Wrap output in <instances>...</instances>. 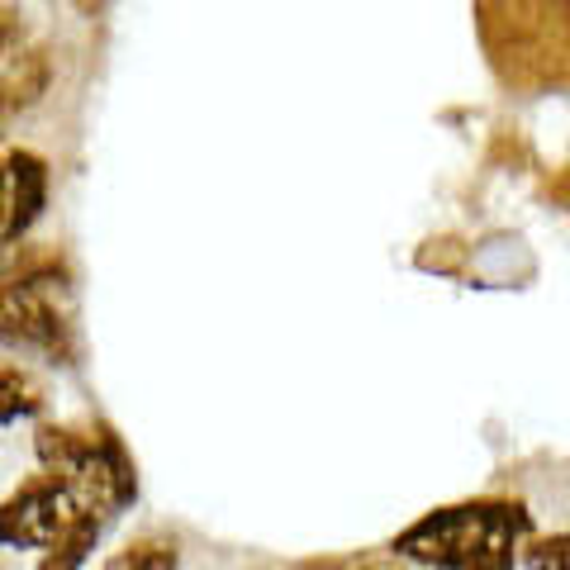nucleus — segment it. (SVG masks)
Listing matches in <instances>:
<instances>
[{
  "mask_svg": "<svg viewBox=\"0 0 570 570\" xmlns=\"http://www.w3.org/2000/svg\"><path fill=\"white\" fill-rule=\"evenodd\" d=\"M528 538L532 513L519 499H461L409 523L390 551L433 570H513Z\"/></svg>",
  "mask_w": 570,
  "mask_h": 570,
  "instance_id": "f257e3e1",
  "label": "nucleus"
},
{
  "mask_svg": "<svg viewBox=\"0 0 570 570\" xmlns=\"http://www.w3.org/2000/svg\"><path fill=\"white\" fill-rule=\"evenodd\" d=\"M71 266L58 247L20 243L0 257V347L43 356L52 366L77 362V328L62 309Z\"/></svg>",
  "mask_w": 570,
  "mask_h": 570,
  "instance_id": "f03ea898",
  "label": "nucleus"
},
{
  "mask_svg": "<svg viewBox=\"0 0 570 570\" xmlns=\"http://www.w3.org/2000/svg\"><path fill=\"white\" fill-rule=\"evenodd\" d=\"M33 456L100 523L138 504V466L110 423H39Z\"/></svg>",
  "mask_w": 570,
  "mask_h": 570,
  "instance_id": "7ed1b4c3",
  "label": "nucleus"
},
{
  "mask_svg": "<svg viewBox=\"0 0 570 570\" xmlns=\"http://www.w3.org/2000/svg\"><path fill=\"white\" fill-rule=\"evenodd\" d=\"M81 504L58 475H29L0 499V547L10 551H48L81 519Z\"/></svg>",
  "mask_w": 570,
  "mask_h": 570,
  "instance_id": "20e7f679",
  "label": "nucleus"
},
{
  "mask_svg": "<svg viewBox=\"0 0 570 570\" xmlns=\"http://www.w3.org/2000/svg\"><path fill=\"white\" fill-rule=\"evenodd\" d=\"M48 195H52V171L43 153L33 148L0 153V257L14 253L33 234V224L48 209Z\"/></svg>",
  "mask_w": 570,
  "mask_h": 570,
  "instance_id": "39448f33",
  "label": "nucleus"
},
{
  "mask_svg": "<svg viewBox=\"0 0 570 570\" xmlns=\"http://www.w3.org/2000/svg\"><path fill=\"white\" fill-rule=\"evenodd\" d=\"M52 86V52L48 48H20L0 67V129H10L20 115L48 96Z\"/></svg>",
  "mask_w": 570,
  "mask_h": 570,
  "instance_id": "423d86ee",
  "label": "nucleus"
},
{
  "mask_svg": "<svg viewBox=\"0 0 570 570\" xmlns=\"http://www.w3.org/2000/svg\"><path fill=\"white\" fill-rule=\"evenodd\" d=\"M100 528H105V523L96 519V513H81V519L71 523L58 542H52L48 551H39V566H33V570H81L86 561L96 557Z\"/></svg>",
  "mask_w": 570,
  "mask_h": 570,
  "instance_id": "0eeeda50",
  "label": "nucleus"
},
{
  "mask_svg": "<svg viewBox=\"0 0 570 570\" xmlns=\"http://www.w3.org/2000/svg\"><path fill=\"white\" fill-rule=\"evenodd\" d=\"M43 404H48L43 385L33 381L24 366L0 362V428H6V423H20V419H39Z\"/></svg>",
  "mask_w": 570,
  "mask_h": 570,
  "instance_id": "6e6552de",
  "label": "nucleus"
},
{
  "mask_svg": "<svg viewBox=\"0 0 570 570\" xmlns=\"http://www.w3.org/2000/svg\"><path fill=\"white\" fill-rule=\"evenodd\" d=\"M100 570H181V547H176L171 538H157V532H148V538L119 547Z\"/></svg>",
  "mask_w": 570,
  "mask_h": 570,
  "instance_id": "1a4fd4ad",
  "label": "nucleus"
},
{
  "mask_svg": "<svg viewBox=\"0 0 570 570\" xmlns=\"http://www.w3.org/2000/svg\"><path fill=\"white\" fill-rule=\"evenodd\" d=\"M519 557H523L528 570H570V532H551V538H528Z\"/></svg>",
  "mask_w": 570,
  "mask_h": 570,
  "instance_id": "9d476101",
  "label": "nucleus"
},
{
  "mask_svg": "<svg viewBox=\"0 0 570 570\" xmlns=\"http://www.w3.org/2000/svg\"><path fill=\"white\" fill-rule=\"evenodd\" d=\"M20 43H24V14L14 6H0V58H6V52L14 58Z\"/></svg>",
  "mask_w": 570,
  "mask_h": 570,
  "instance_id": "9b49d317",
  "label": "nucleus"
},
{
  "mask_svg": "<svg viewBox=\"0 0 570 570\" xmlns=\"http://www.w3.org/2000/svg\"><path fill=\"white\" fill-rule=\"evenodd\" d=\"M356 570H404L400 561H366V566H356Z\"/></svg>",
  "mask_w": 570,
  "mask_h": 570,
  "instance_id": "f8f14e48",
  "label": "nucleus"
}]
</instances>
